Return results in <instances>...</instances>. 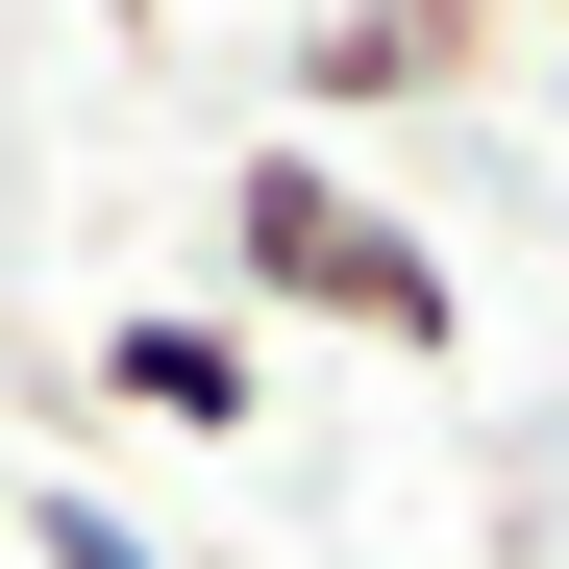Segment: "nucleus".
Instances as JSON below:
<instances>
[{"instance_id":"nucleus-1","label":"nucleus","mask_w":569,"mask_h":569,"mask_svg":"<svg viewBox=\"0 0 569 569\" xmlns=\"http://www.w3.org/2000/svg\"><path fill=\"white\" fill-rule=\"evenodd\" d=\"M223 298H248V322H347V347H397V371H446V347H470L446 248L371 199L322 124H248V149H223Z\"/></svg>"},{"instance_id":"nucleus-2","label":"nucleus","mask_w":569,"mask_h":569,"mask_svg":"<svg viewBox=\"0 0 569 569\" xmlns=\"http://www.w3.org/2000/svg\"><path fill=\"white\" fill-rule=\"evenodd\" d=\"M74 397H100V421H173V446H248V421H272V347L149 298V322H100V347H74Z\"/></svg>"},{"instance_id":"nucleus-3","label":"nucleus","mask_w":569,"mask_h":569,"mask_svg":"<svg viewBox=\"0 0 569 569\" xmlns=\"http://www.w3.org/2000/svg\"><path fill=\"white\" fill-rule=\"evenodd\" d=\"M470 50H496V0H347V26H298V100H421Z\"/></svg>"},{"instance_id":"nucleus-4","label":"nucleus","mask_w":569,"mask_h":569,"mask_svg":"<svg viewBox=\"0 0 569 569\" xmlns=\"http://www.w3.org/2000/svg\"><path fill=\"white\" fill-rule=\"evenodd\" d=\"M0 545H26V569H199V545H149L100 470H0Z\"/></svg>"},{"instance_id":"nucleus-5","label":"nucleus","mask_w":569,"mask_h":569,"mask_svg":"<svg viewBox=\"0 0 569 569\" xmlns=\"http://www.w3.org/2000/svg\"><path fill=\"white\" fill-rule=\"evenodd\" d=\"M124 26H173V0H124Z\"/></svg>"}]
</instances>
